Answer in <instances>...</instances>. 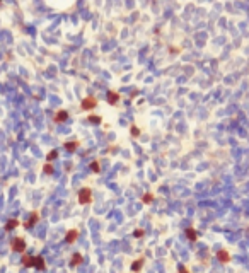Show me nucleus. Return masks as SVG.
<instances>
[{
    "mask_svg": "<svg viewBox=\"0 0 249 273\" xmlns=\"http://www.w3.org/2000/svg\"><path fill=\"white\" fill-rule=\"evenodd\" d=\"M91 200H92V191L89 188H82L79 191V203L80 205H87V203H91Z\"/></svg>",
    "mask_w": 249,
    "mask_h": 273,
    "instance_id": "1",
    "label": "nucleus"
},
{
    "mask_svg": "<svg viewBox=\"0 0 249 273\" xmlns=\"http://www.w3.org/2000/svg\"><path fill=\"white\" fill-rule=\"evenodd\" d=\"M24 249H26V242H24V239L21 237H16L12 241V251H17V253H24Z\"/></svg>",
    "mask_w": 249,
    "mask_h": 273,
    "instance_id": "3",
    "label": "nucleus"
},
{
    "mask_svg": "<svg viewBox=\"0 0 249 273\" xmlns=\"http://www.w3.org/2000/svg\"><path fill=\"white\" fill-rule=\"evenodd\" d=\"M132 135H133V137H138V135H140V130H138V128H136V126H135V125H133V126H132Z\"/></svg>",
    "mask_w": 249,
    "mask_h": 273,
    "instance_id": "22",
    "label": "nucleus"
},
{
    "mask_svg": "<svg viewBox=\"0 0 249 273\" xmlns=\"http://www.w3.org/2000/svg\"><path fill=\"white\" fill-rule=\"evenodd\" d=\"M179 273H189V271H188L184 266H181V268H179Z\"/></svg>",
    "mask_w": 249,
    "mask_h": 273,
    "instance_id": "23",
    "label": "nucleus"
},
{
    "mask_svg": "<svg viewBox=\"0 0 249 273\" xmlns=\"http://www.w3.org/2000/svg\"><path fill=\"white\" fill-rule=\"evenodd\" d=\"M143 234H145V232H143V229H136V231L133 232V236H135V237H142Z\"/></svg>",
    "mask_w": 249,
    "mask_h": 273,
    "instance_id": "21",
    "label": "nucleus"
},
{
    "mask_svg": "<svg viewBox=\"0 0 249 273\" xmlns=\"http://www.w3.org/2000/svg\"><path fill=\"white\" fill-rule=\"evenodd\" d=\"M34 266L38 270H45V260L41 256H34Z\"/></svg>",
    "mask_w": 249,
    "mask_h": 273,
    "instance_id": "13",
    "label": "nucleus"
},
{
    "mask_svg": "<svg viewBox=\"0 0 249 273\" xmlns=\"http://www.w3.org/2000/svg\"><path fill=\"white\" fill-rule=\"evenodd\" d=\"M68 118V113L67 111H58L55 115V123H62V121H67Z\"/></svg>",
    "mask_w": 249,
    "mask_h": 273,
    "instance_id": "7",
    "label": "nucleus"
},
{
    "mask_svg": "<svg viewBox=\"0 0 249 273\" xmlns=\"http://www.w3.org/2000/svg\"><path fill=\"white\" fill-rule=\"evenodd\" d=\"M217 258H218L220 263H229V261H230V254L227 253L225 249H220L218 253H217Z\"/></svg>",
    "mask_w": 249,
    "mask_h": 273,
    "instance_id": "5",
    "label": "nucleus"
},
{
    "mask_svg": "<svg viewBox=\"0 0 249 273\" xmlns=\"http://www.w3.org/2000/svg\"><path fill=\"white\" fill-rule=\"evenodd\" d=\"M118 101H120V94L114 92V90H109V92H108V103L113 106V104L118 103Z\"/></svg>",
    "mask_w": 249,
    "mask_h": 273,
    "instance_id": "6",
    "label": "nucleus"
},
{
    "mask_svg": "<svg viewBox=\"0 0 249 273\" xmlns=\"http://www.w3.org/2000/svg\"><path fill=\"white\" fill-rule=\"evenodd\" d=\"M43 171H45L46 174H51V173H53V166H51V164H50V162H48V164H45V167H43Z\"/></svg>",
    "mask_w": 249,
    "mask_h": 273,
    "instance_id": "18",
    "label": "nucleus"
},
{
    "mask_svg": "<svg viewBox=\"0 0 249 273\" xmlns=\"http://www.w3.org/2000/svg\"><path fill=\"white\" fill-rule=\"evenodd\" d=\"M82 261H84V258H82V254H74V256H72V261H70V265H72V266H79V265H80L82 263Z\"/></svg>",
    "mask_w": 249,
    "mask_h": 273,
    "instance_id": "10",
    "label": "nucleus"
},
{
    "mask_svg": "<svg viewBox=\"0 0 249 273\" xmlns=\"http://www.w3.org/2000/svg\"><path fill=\"white\" fill-rule=\"evenodd\" d=\"M38 212H34V213H32V215H31V218H29V220H27V222H24V227H27V229H29V227H32V225H34L36 224V222H38Z\"/></svg>",
    "mask_w": 249,
    "mask_h": 273,
    "instance_id": "9",
    "label": "nucleus"
},
{
    "mask_svg": "<svg viewBox=\"0 0 249 273\" xmlns=\"http://www.w3.org/2000/svg\"><path fill=\"white\" fill-rule=\"evenodd\" d=\"M22 265L24 266H34V256H24L22 258Z\"/></svg>",
    "mask_w": 249,
    "mask_h": 273,
    "instance_id": "14",
    "label": "nucleus"
},
{
    "mask_svg": "<svg viewBox=\"0 0 249 273\" xmlns=\"http://www.w3.org/2000/svg\"><path fill=\"white\" fill-rule=\"evenodd\" d=\"M17 225H19V220H16V218H14V220H9L5 224V231H10V229L17 227Z\"/></svg>",
    "mask_w": 249,
    "mask_h": 273,
    "instance_id": "15",
    "label": "nucleus"
},
{
    "mask_svg": "<svg viewBox=\"0 0 249 273\" xmlns=\"http://www.w3.org/2000/svg\"><path fill=\"white\" fill-rule=\"evenodd\" d=\"M142 266H143V258H138L136 261H133V265H132V271H133V273H136Z\"/></svg>",
    "mask_w": 249,
    "mask_h": 273,
    "instance_id": "11",
    "label": "nucleus"
},
{
    "mask_svg": "<svg viewBox=\"0 0 249 273\" xmlns=\"http://www.w3.org/2000/svg\"><path fill=\"white\" fill-rule=\"evenodd\" d=\"M152 200H154V193H145V195L142 196V202H143V203H147V205H149V203L152 202Z\"/></svg>",
    "mask_w": 249,
    "mask_h": 273,
    "instance_id": "16",
    "label": "nucleus"
},
{
    "mask_svg": "<svg viewBox=\"0 0 249 273\" xmlns=\"http://www.w3.org/2000/svg\"><path fill=\"white\" fill-rule=\"evenodd\" d=\"M56 155H58V152L53 150V152H50V154H48V157H46V159H48V161H53V159H56Z\"/></svg>",
    "mask_w": 249,
    "mask_h": 273,
    "instance_id": "20",
    "label": "nucleus"
},
{
    "mask_svg": "<svg viewBox=\"0 0 249 273\" xmlns=\"http://www.w3.org/2000/svg\"><path fill=\"white\" fill-rule=\"evenodd\" d=\"M96 104H97V99L96 97H92V96H87L85 99H82V103H80V108L84 109V111H87V109H94L96 108Z\"/></svg>",
    "mask_w": 249,
    "mask_h": 273,
    "instance_id": "2",
    "label": "nucleus"
},
{
    "mask_svg": "<svg viewBox=\"0 0 249 273\" xmlns=\"http://www.w3.org/2000/svg\"><path fill=\"white\" fill-rule=\"evenodd\" d=\"M79 144H80V142H79V140H74V142H67V144H65V149H67L68 152H74L75 149L79 147Z\"/></svg>",
    "mask_w": 249,
    "mask_h": 273,
    "instance_id": "12",
    "label": "nucleus"
},
{
    "mask_svg": "<svg viewBox=\"0 0 249 273\" xmlns=\"http://www.w3.org/2000/svg\"><path fill=\"white\" fill-rule=\"evenodd\" d=\"M87 119H89L91 123H96V125H97V123H101V121H103V119H101V116H96V115H91Z\"/></svg>",
    "mask_w": 249,
    "mask_h": 273,
    "instance_id": "17",
    "label": "nucleus"
},
{
    "mask_svg": "<svg viewBox=\"0 0 249 273\" xmlns=\"http://www.w3.org/2000/svg\"><path fill=\"white\" fill-rule=\"evenodd\" d=\"M77 237H79V231H77V229H72V231L67 232V236H65V241H67L68 244H72V242H74Z\"/></svg>",
    "mask_w": 249,
    "mask_h": 273,
    "instance_id": "4",
    "label": "nucleus"
},
{
    "mask_svg": "<svg viewBox=\"0 0 249 273\" xmlns=\"http://www.w3.org/2000/svg\"><path fill=\"white\" fill-rule=\"evenodd\" d=\"M186 237L189 239V241H196L198 239V232L194 231L193 227H189V229H186Z\"/></svg>",
    "mask_w": 249,
    "mask_h": 273,
    "instance_id": "8",
    "label": "nucleus"
},
{
    "mask_svg": "<svg viewBox=\"0 0 249 273\" xmlns=\"http://www.w3.org/2000/svg\"><path fill=\"white\" fill-rule=\"evenodd\" d=\"M91 169L94 171V173H99V162H97V161H94V162L91 164Z\"/></svg>",
    "mask_w": 249,
    "mask_h": 273,
    "instance_id": "19",
    "label": "nucleus"
}]
</instances>
